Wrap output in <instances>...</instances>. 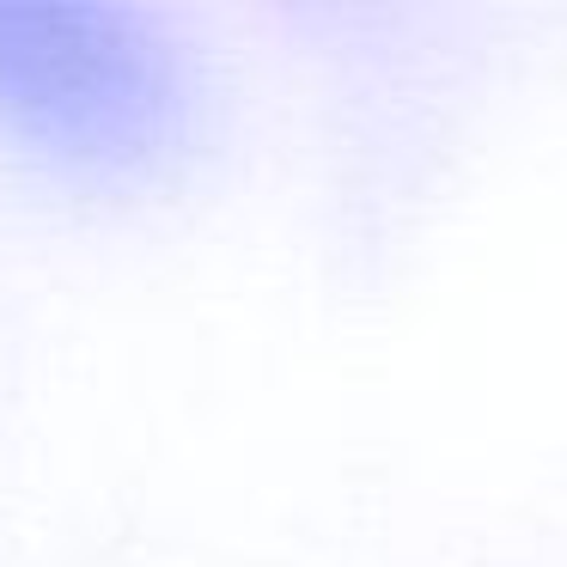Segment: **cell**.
I'll list each match as a JSON object with an SVG mask.
<instances>
[{"mask_svg": "<svg viewBox=\"0 0 567 567\" xmlns=\"http://www.w3.org/2000/svg\"><path fill=\"white\" fill-rule=\"evenodd\" d=\"M196 80L177 38L116 0H0V128L92 184L184 153Z\"/></svg>", "mask_w": 567, "mask_h": 567, "instance_id": "1", "label": "cell"}]
</instances>
